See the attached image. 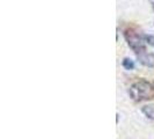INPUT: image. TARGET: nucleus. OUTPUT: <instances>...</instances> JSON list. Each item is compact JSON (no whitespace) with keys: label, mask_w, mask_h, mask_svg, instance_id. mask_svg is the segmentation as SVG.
Wrapping results in <instances>:
<instances>
[{"label":"nucleus","mask_w":154,"mask_h":139,"mask_svg":"<svg viewBox=\"0 0 154 139\" xmlns=\"http://www.w3.org/2000/svg\"><path fill=\"white\" fill-rule=\"evenodd\" d=\"M122 66L126 71H132V70H134V67H136V63L130 57H125V58H123V60H122Z\"/></svg>","instance_id":"5"},{"label":"nucleus","mask_w":154,"mask_h":139,"mask_svg":"<svg viewBox=\"0 0 154 139\" xmlns=\"http://www.w3.org/2000/svg\"><path fill=\"white\" fill-rule=\"evenodd\" d=\"M129 95L136 102L152 100L154 97V86L152 82L147 81L145 79L138 80L130 86Z\"/></svg>","instance_id":"1"},{"label":"nucleus","mask_w":154,"mask_h":139,"mask_svg":"<svg viewBox=\"0 0 154 139\" xmlns=\"http://www.w3.org/2000/svg\"><path fill=\"white\" fill-rule=\"evenodd\" d=\"M141 113L146 116L148 119H152L154 121V103L151 104H146L141 108Z\"/></svg>","instance_id":"4"},{"label":"nucleus","mask_w":154,"mask_h":139,"mask_svg":"<svg viewBox=\"0 0 154 139\" xmlns=\"http://www.w3.org/2000/svg\"><path fill=\"white\" fill-rule=\"evenodd\" d=\"M123 36L128 45L130 46V49L136 54H144L147 51L146 43L143 39V34H139L138 31L132 29V28H128L124 30Z\"/></svg>","instance_id":"2"},{"label":"nucleus","mask_w":154,"mask_h":139,"mask_svg":"<svg viewBox=\"0 0 154 139\" xmlns=\"http://www.w3.org/2000/svg\"><path fill=\"white\" fill-rule=\"evenodd\" d=\"M153 11H154V4H153Z\"/></svg>","instance_id":"7"},{"label":"nucleus","mask_w":154,"mask_h":139,"mask_svg":"<svg viewBox=\"0 0 154 139\" xmlns=\"http://www.w3.org/2000/svg\"><path fill=\"white\" fill-rule=\"evenodd\" d=\"M143 39L144 42L151 46H154V36L153 35H147V34H143Z\"/></svg>","instance_id":"6"},{"label":"nucleus","mask_w":154,"mask_h":139,"mask_svg":"<svg viewBox=\"0 0 154 139\" xmlns=\"http://www.w3.org/2000/svg\"><path fill=\"white\" fill-rule=\"evenodd\" d=\"M137 58L141 65H144L146 67H154V54L146 51L144 54H137Z\"/></svg>","instance_id":"3"}]
</instances>
